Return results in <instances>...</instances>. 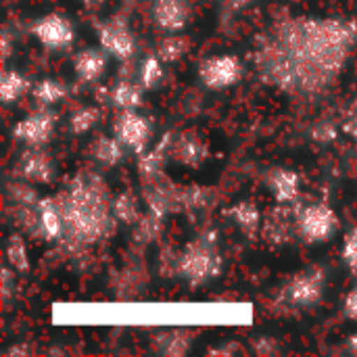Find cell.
<instances>
[{"instance_id":"7402d4cb","label":"cell","mask_w":357,"mask_h":357,"mask_svg":"<svg viewBox=\"0 0 357 357\" xmlns=\"http://www.w3.org/2000/svg\"><path fill=\"white\" fill-rule=\"evenodd\" d=\"M109 102L117 109V111H126V109H140L144 102V88L138 82H130V79H119L113 84V88L109 90Z\"/></svg>"},{"instance_id":"4fadbf2b","label":"cell","mask_w":357,"mask_h":357,"mask_svg":"<svg viewBox=\"0 0 357 357\" xmlns=\"http://www.w3.org/2000/svg\"><path fill=\"white\" fill-rule=\"evenodd\" d=\"M209 157V144L197 130H184L180 134H174L169 159L184 167H201Z\"/></svg>"},{"instance_id":"d4e9b609","label":"cell","mask_w":357,"mask_h":357,"mask_svg":"<svg viewBox=\"0 0 357 357\" xmlns=\"http://www.w3.org/2000/svg\"><path fill=\"white\" fill-rule=\"evenodd\" d=\"M27 92H31L29 79L17 69H4L0 75V100L4 105H13L21 100Z\"/></svg>"},{"instance_id":"ac0fdd59","label":"cell","mask_w":357,"mask_h":357,"mask_svg":"<svg viewBox=\"0 0 357 357\" xmlns=\"http://www.w3.org/2000/svg\"><path fill=\"white\" fill-rule=\"evenodd\" d=\"M109 54L102 48H84L73 56V73L82 84H94L107 69Z\"/></svg>"},{"instance_id":"d6986e66","label":"cell","mask_w":357,"mask_h":357,"mask_svg":"<svg viewBox=\"0 0 357 357\" xmlns=\"http://www.w3.org/2000/svg\"><path fill=\"white\" fill-rule=\"evenodd\" d=\"M172 140H174V134H165L157 146H153L151 151L146 149L144 153L138 155V174L142 180H151L163 174L165 161L172 151Z\"/></svg>"},{"instance_id":"f546056e","label":"cell","mask_w":357,"mask_h":357,"mask_svg":"<svg viewBox=\"0 0 357 357\" xmlns=\"http://www.w3.org/2000/svg\"><path fill=\"white\" fill-rule=\"evenodd\" d=\"M102 119V111L98 107H77L71 115H69V132L75 136H84L88 134L92 128L98 126V121Z\"/></svg>"},{"instance_id":"7c38bea8","label":"cell","mask_w":357,"mask_h":357,"mask_svg":"<svg viewBox=\"0 0 357 357\" xmlns=\"http://www.w3.org/2000/svg\"><path fill=\"white\" fill-rule=\"evenodd\" d=\"M15 176L36 186H50L56 180V161L44 146H27L15 165Z\"/></svg>"},{"instance_id":"d6a6232c","label":"cell","mask_w":357,"mask_h":357,"mask_svg":"<svg viewBox=\"0 0 357 357\" xmlns=\"http://www.w3.org/2000/svg\"><path fill=\"white\" fill-rule=\"evenodd\" d=\"M341 257H343L345 266H347L351 272H357V226H354V228L345 234Z\"/></svg>"},{"instance_id":"ffe728a7","label":"cell","mask_w":357,"mask_h":357,"mask_svg":"<svg viewBox=\"0 0 357 357\" xmlns=\"http://www.w3.org/2000/svg\"><path fill=\"white\" fill-rule=\"evenodd\" d=\"M226 213L232 218V222L236 224V228L249 241L257 238V234L261 232L264 222H261V211H259V207H257L255 201H249V199L247 201H238L232 207H228Z\"/></svg>"},{"instance_id":"30bf717a","label":"cell","mask_w":357,"mask_h":357,"mask_svg":"<svg viewBox=\"0 0 357 357\" xmlns=\"http://www.w3.org/2000/svg\"><path fill=\"white\" fill-rule=\"evenodd\" d=\"M33 38L48 50H69L75 40L73 23L61 13H48L31 23Z\"/></svg>"},{"instance_id":"52a82bcc","label":"cell","mask_w":357,"mask_h":357,"mask_svg":"<svg viewBox=\"0 0 357 357\" xmlns=\"http://www.w3.org/2000/svg\"><path fill=\"white\" fill-rule=\"evenodd\" d=\"M197 73L207 90H226L243 79L245 67L236 54H215L201 61Z\"/></svg>"},{"instance_id":"2e32d148","label":"cell","mask_w":357,"mask_h":357,"mask_svg":"<svg viewBox=\"0 0 357 357\" xmlns=\"http://www.w3.org/2000/svg\"><path fill=\"white\" fill-rule=\"evenodd\" d=\"M266 184L280 205H297L301 197V178L295 169L289 167H272L266 176Z\"/></svg>"},{"instance_id":"ee69618b","label":"cell","mask_w":357,"mask_h":357,"mask_svg":"<svg viewBox=\"0 0 357 357\" xmlns=\"http://www.w3.org/2000/svg\"><path fill=\"white\" fill-rule=\"evenodd\" d=\"M82 2H84L86 6H90V8H96V6H100L105 0H82Z\"/></svg>"},{"instance_id":"8d00e7d4","label":"cell","mask_w":357,"mask_h":357,"mask_svg":"<svg viewBox=\"0 0 357 357\" xmlns=\"http://www.w3.org/2000/svg\"><path fill=\"white\" fill-rule=\"evenodd\" d=\"M343 314L349 318V320H354L357 322V287L345 297V303H343Z\"/></svg>"},{"instance_id":"484cf974","label":"cell","mask_w":357,"mask_h":357,"mask_svg":"<svg viewBox=\"0 0 357 357\" xmlns=\"http://www.w3.org/2000/svg\"><path fill=\"white\" fill-rule=\"evenodd\" d=\"M192 347V335L188 331H167L155 337V349L163 356H186Z\"/></svg>"},{"instance_id":"d590c367","label":"cell","mask_w":357,"mask_h":357,"mask_svg":"<svg viewBox=\"0 0 357 357\" xmlns=\"http://www.w3.org/2000/svg\"><path fill=\"white\" fill-rule=\"evenodd\" d=\"M337 138V130L331 123H318L314 130V140L316 142H331Z\"/></svg>"},{"instance_id":"277c9868","label":"cell","mask_w":357,"mask_h":357,"mask_svg":"<svg viewBox=\"0 0 357 357\" xmlns=\"http://www.w3.org/2000/svg\"><path fill=\"white\" fill-rule=\"evenodd\" d=\"M295 222H297V236L307 245H320L331 241L341 224L335 209L324 201L295 205Z\"/></svg>"},{"instance_id":"83f0119b","label":"cell","mask_w":357,"mask_h":357,"mask_svg":"<svg viewBox=\"0 0 357 357\" xmlns=\"http://www.w3.org/2000/svg\"><path fill=\"white\" fill-rule=\"evenodd\" d=\"M113 213H115V220H117L119 224L134 226V224L142 218L138 197H136L132 190L119 192L117 197H113Z\"/></svg>"},{"instance_id":"836d02e7","label":"cell","mask_w":357,"mask_h":357,"mask_svg":"<svg viewBox=\"0 0 357 357\" xmlns=\"http://www.w3.org/2000/svg\"><path fill=\"white\" fill-rule=\"evenodd\" d=\"M0 278H2V287H0V295H2V301H4V305H8V301L13 299V295H17V272L6 264L4 268H2V274H0Z\"/></svg>"},{"instance_id":"74e56055","label":"cell","mask_w":357,"mask_h":357,"mask_svg":"<svg viewBox=\"0 0 357 357\" xmlns=\"http://www.w3.org/2000/svg\"><path fill=\"white\" fill-rule=\"evenodd\" d=\"M207 354H209V356H234V354H245V349H243L238 343H234V341H228L224 347L209 349Z\"/></svg>"},{"instance_id":"7bdbcfd3","label":"cell","mask_w":357,"mask_h":357,"mask_svg":"<svg viewBox=\"0 0 357 357\" xmlns=\"http://www.w3.org/2000/svg\"><path fill=\"white\" fill-rule=\"evenodd\" d=\"M345 345H347V351H349V354L357 356V333H354L351 337H347Z\"/></svg>"},{"instance_id":"8992f818","label":"cell","mask_w":357,"mask_h":357,"mask_svg":"<svg viewBox=\"0 0 357 357\" xmlns=\"http://www.w3.org/2000/svg\"><path fill=\"white\" fill-rule=\"evenodd\" d=\"M94 29H96V38H98L100 48L109 56H113L117 61H130L136 54V48H138L136 36L123 17L115 15V17L96 21Z\"/></svg>"},{"instance_id":"f1b7e54d","label":"cell","mask_w":357,"mask_h":357,"mask_svg":"<svg viewBox=\"0 0 357 357\" xmlns=\"http://www.w3.org/2000/svg\"><path fill=\"white\" fill-rule=\"evenodd\" d=\"M6 264L17 272V274H27L31 270V261H29V253H27V245L23 241V236L19 232H13L8 236L6 243Z\"/></svg>"},{"instance_id":"e0dca14e","label":"cell","mask_w":357,"mask_h":357,"mask_svg":"<svg viewBox=\"0 0 357 357\" xmlns=\"http://www.w3.org/2000/svg\"><path fill=\"white\" fill-rule=\"evenodd\" d=\"M38 218H40V241L59 245L63 238V213L59 207L56 197H42L38 203Z\"/></svg>"},{"instance_id":"44dd1931","label":"cell","mask_w":357,"mask_h":357,"mask_svg":"<svg viewBox=\"0 0 357 357\" xmlns=\"http://www.w3.org/2000/svg\"><path fill=\"white\" fill-rule=\"evenodd\" d=\"M123 144L115 134H100L90 142V157L100 165V167H115L123 161Z\"/></svg>"},{"instance_id":"60d3db41","label":"cell","mask_w":357,"mask_h":357,"mask_svg":"<svg viewBox=\"0 0 357 357\" xmlns=\"http://www.w3.org/2000/svg\"><path fill=\"white\" fill-rule=\"evenodd\" d=\"M31 354H33V347L27 345V343H17V345L6 349V356L8 357H27L31 356Z\"/></svg>"},{"instance_id":"5bb4252c","label":"cell","mask_w":357,"mask_h":357,"mask_svg":"<svg viewBox=\"0 0 357 357\" xmlns=\"http://www.w3.org/2000/svg\"><path fill=\"white\" fill-rule=\"evenodd\" d=\"M192 19L188 0H153V21L163 33H180Z\"/></svg>"},{"instance_id":"9a60e30c","label":"cell","mask_w":357,"mask_h":357,"mask_svg":"<svg viewBox=\"0 0 357 357\" xmlns=\"http://www.w3.org/2000/svg\"><path fill=\"white\" fill-rule=\"evenodd\" d=\"M261 232H264V238L276 247H282V245H289L293 243V238L297 236V222H295V207L293 205H276L264 226H261Z\"/></svg>"},{"instance_id":"3957f363","label":"cell","mask_w":357,"mask_h":357,"mask_svg":"<svg viewBox=\"0 0 357 357\" xmlns=\"http://www.w3.org/2000/svg\"><path fill=\"white\" fill-rule=\"evenodd\" d=\"M224 257L220 251V236L215 230L201 232L184 245L178 255V276L190 287H203L222 274Z\"/></svg>"},{"instance_id":"4dcf8cb0","label":"cell","mask_w":357,"mask_h":357,"mask_svg":"<svg viewBox=\"0 0 357 357\" xmlns=\"http://www.w3.org/2000/svg\"><path fill=\"white\" fill-rule=\"evenodd\" d=\"M163 82V61L153 52L140 61L138 67V84L144 90H155Z\"/></svg>"},{"instance_id":"6da1fadb","label":"cell","mask_w":357,"mask_h":357,"mask_svg":"<svg viewBox=\"0 0 357 357\" xmlns=\"http://www.w3.org/2000/svg\"><path fill=\"white\" fill-rule=\"evenodd\" d=\"M357 44V21L280 15L257 38L259 79L293 98H316L337 84Z\"/></svg>"},{"instance_id":"9c48e42d","label":"cell","mask_w":357,"mask_h":357,"mask_svg":"<svg viewBox=\"0 0 357 357\" xmlns=\"http://www.w3.org/2000/svg\"><path fill=\"white\" fill-rule=\"evenodd\" d=\"M142 199L146 205V211L165 218L182 209V186H176L169 182L163 174L151 180H142Z\"/></svg>"},{"instance_id":"e575fe53","label":"cell","mask_w":357,"mask_h":357,"mask_svg":"<svg viewBox=\"0 0 357 357\" xmlns=\"http://www.w3.org/2000/svg\"><path fill=\"white\" fill-rule=\"evenodd\" d=\"M253 351L257 356H276L280 351V347H278V341L276 339L261 335V337H255L253 339Z\"/></svg>"},{"instance_id":"7a4b0ae2","label":"cell","mask_w":357,"mask_h":357,"mask_svg":"<svg viewBox=\"0 0 357 357\" xmlns=\"http://www.w3.org/2000/svg\"><path fill=\"white\" fill-rule=\"evenodd\" d=\"M54 197L65 226L63 238L56 245L61 253L86 257L115 232L113 192L96 169H79Z\"/></svg>"},{"instance_id":"b9f144b4","label":"cell","mask_w":357,"mask_h":357,"mask_svg":"<svg viewBox=\"0 0 357 357\" xmlns=\"http://www.w3.org/2000/svg\"><path fill=\"white\" fill-rule=\"evenodd\" d=\"M345 132H347V134H351V136L357 140V111L351 115V117H349V119H347V123H345Z\"/></svg>"},{"instance_id":"f35d334b","label":"cell","mask_w":357,"mask_h":357,"mask_svg":"<svg viewBox=\"0 0 357 357\" xmlns=\"http://www.w3.org/2000/svg\"><path fill=\"white\" fill-rule=\"evenodd\" d=\"M0 46H2V63L6 65V61H8V59H10V54H13V36H10V31H8L6 27L2 29Z\"/></svg>"},{"instance_id":"cb8c5ba5","label":"cell","mask_w":357,"mask_h":357,"mask_svg":"<svg viewBox=\"0 0 357 357\" xmlns=\"http://www.w3.org/2000/svg\"><path fill=\"white\" fill-rule=\"evenodd\" d=\"M4 197H6V205H13V207H36L42 199L36 190V184L23 180L19 176H15L13 180L6 182Z\"/></svg>"},{"instance_id":"8fae6325","label":"cell","mask_w":357,"mask_h":357,"mask_svg":"<svg viewBox=\"0 0 357 357\" xmlns=\"http://www.w3.org/2000/svg\"><path fill=\"white\" fill-rule=\"evenodd\" d=\"M56 121L59 115L50 107H40L17 121V126L13 128V138L27 146H44L50 142Z\"/></svg>"},{"instance_id":"ba28073f","label":"cell","mask_w":357,"mask_h":357,"mask_svg":"<svg viewBox=\"0 0 357 357\" xmlns=\"http://www.w3.org/2000/svg\"><path fill=\"white\" fill-rule=\"evenodd\" d=\"M113 134L121 140V144L130 151H134L136 155L144 153L149 149L151 136H153V128L151 121L138 113V109H126V111H117V115L113 117V126H111Z\"/></svg>"},{"instance_id":"603a6c76","label":"cell","mask_w":357,"mask_h":357,"mask_svg":"<svg viewBox=\"0 0 357 357\" xmlns=\"http://www.w3.org/2000/svg\"><path fill=\"white\" fill-rule=\"evenodd\" d=\"M192 48V40L188 36H180V33H165L163 38H159V42L155 44V54L167 63L174 65L178 61H182Z\"/></svg>"},{"instance_id":"5b68a950","label":"cell","mask_w":357,"mask_h":357,"mask_svg":"<svg viewBox=\"0 0 357 357\" xmlns=\"http://www.w3.org/2000/svg\"><path fill=\"white\" fill-rule=\"evenodd\" d=\"M326 291V270L312 266L291 276L280 289V301L291 307H312L322 301Z\"/></svg>"},{"instance_id":"1f68e13d","label":"cell","mask_w":357,"mask_h":357,"mask_svg":"<svg viewBox=\"0 0 357 357\" xmlns=\"http://www.w3.org/2000/svg\"><path fill=\"white\" fill-rule=\"evenodd\" d=\"M163 232V218L146 211L136 224H134V234L140 243H153L161 236Z\"/></svg>"},{"instance_id":"ab89813d","label":"cell","mask_w":357,"mask_h":357,"mask_svg":"<svg viewBox=\"0 0 357 357\" xmlns=\"http://www.w3.org/2000/svg\"><path fill=\"white\" fill-rule=\"evenodd\" d=\"M255 0H222V6L228 10V13H241L245 10L247 6H251Z\"/></svg>"},{"instance_id":"4316f807","label":"cell","mask_w":357,"mask_h":357,"mask_svg":"<svg viewBox=\"0 0 357 357\" xmlns=\"http://www.w3.org/2000/svg\"><path fill=\"white\" fill-rule=\"evenodd\" d=\"M31 96L38 105L42 107H52L59 105L67 98V86L59 79L52 77H44L40 82H36L31 86Z\"/></svg>"}]
</instances>
